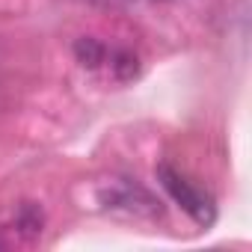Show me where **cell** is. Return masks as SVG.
Instances as JSON below:
<instances>
[{
  "mask_svg": "<svg viewBox=\"0 0 252 252\" xmlns=\"http://www.w3.org/2000/svg\"><path fill=\"white\" fill-rule=\"evenodd\" d=\"M98 202L110 214H122L131 220H158L163 217V205L134 178H110L98 187Z\"/></svg>",
  "mask_w": 252,
  "mask_h": 252,
  "instance_id": "1",
  "label": "cell"
},
{
  "mask_svg": "<svg viewBox=\"0 0 252 252\" xmlns=\"http://www.w3.org/2000/svg\"><path fill=\"white\" fill-rule=\"evenodd\" d=\"M158 178H160L163 190H166L199 225H211V222L217 220V205H214V199H211L205 190H199L193 181H187L178 169H172L169 163H160V166H158Z\"/></svg>",
  "mask_w": 252,
  "mask_h": 252,
  "instance_id": "2",
  "label": "cell"
},
{
  "mask_svg": "<svg viewBox=\"0 0 252 252\" xmlns=\"http://www.w3.org/2000/svg\"><path fill=\"white\" fill-rule=\"evenodd\" d=\"M74 57H77V63H80L83 68H98L101 63H107V48H104L98 39L83 36V39L74 42Z\"/></svg>",
  "mask_w": 252,
  "mask_h": 252,
  "instance_id": "3",
  "label": "cell"
},
{
  "mask_svg": "<svg viewBox=\"0 0 252 252\" xmlns=\"http://www.w3.org/2000/svg\"><path fill=\"white\" fill-rule=\"evenodd\" d=\"M15 228H18V234H27L30 240L39 237L42 234V211L36 205H30V202L21 205V211L15 217Z\"/></svg>",
  "mask_w": 252,
  "mask_h": 252,
  "instance_id": "4",
  "label": "cell"
},
{
  "mask_svg": "<svg viewBox=\"0 0 252 252\" xmlns=\"http://www.w3.org/2000/svg\"><path fill=\"white\" fill-rule=\"evenodd\" d=\"M107 57H110V68H113V74H116L119 80L137 77L140 65H137V57H134L131 51H107Z\"/></svg>",
  "mask_w": 252,
  "mask_h": 252,
  "instance_id": "5",
  "label": "cell"
}]
</instances>
